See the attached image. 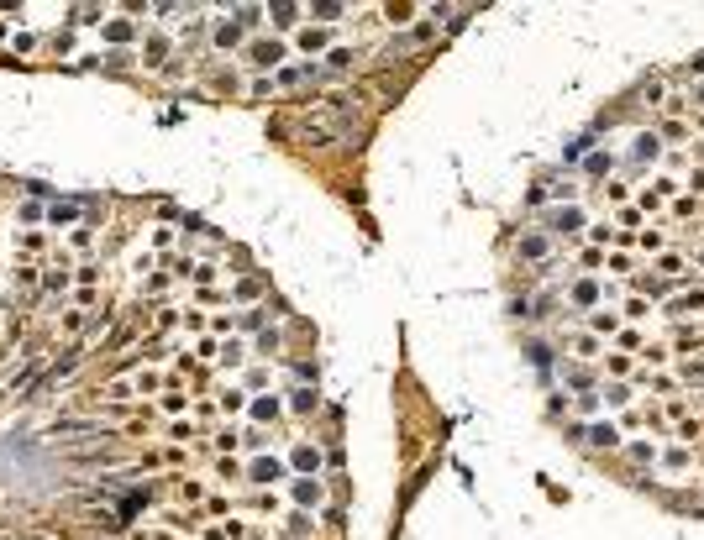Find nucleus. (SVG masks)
<instances>
[{
    "label": "nucleus",
    "instance_id": "f257e3e1",
    "mask_svg": "<svg viewBox=\"0 0 704 540\" xmlns=\"http://www.w3.org/2000/svg\"><path fill=\"white\" fill-rule=\"evenodd\" d=\"M74 215H79V205L63 200V205H53V210H48V221H53V226H74Z\"/></svg>",
    "mask_w": 704,
    "mask_h": 540
},
{
    "label": "nucleus",
    "instance_id": "f03ea898",
    "mask_svg": "<svg viewBox=\"0 0 704 540\" xmlns=\"http://www.w3.org/2000/svg\"><path fill=\"white\" fill-rule=\"evenodd\" d=\"M279 53H284L279 42H258V47H252V58H258V63H279Z\"/></svg>",
    "mask_w": 704,
    "mask_h": 540
},
{
    "label": "nucleus",
    "instance_id": "7ed1b4c3",
    "mask_svg": "<svg viewBox=\"0 0 704 540\" xmlns=\"http://www.w3.org/2000/svg\"><path fill=\"white\" fill-rule=\"evenodd\" d=\"M316 16H321V22H336V16H342V6H336V0H326V6H311Z\"/></svg>",
    "mask_w": 704,
    "mask_h": 540
},
{
    "label": "nucleus",
    "instance_id": "20e7f679",
    "mask_svg": "<svg viewBox=\"0 0 704 540\" xmlns=\"http://www.w3.org/2000/svg\"><path fill=\"white\" fill-rule=\"evenodd\" d=\"M252 478H258V482H268V478H279V462H258V467H252Z\"/></svg>",
    "mask_w": 704,
    "mask_h": 540
}]
</instances>
